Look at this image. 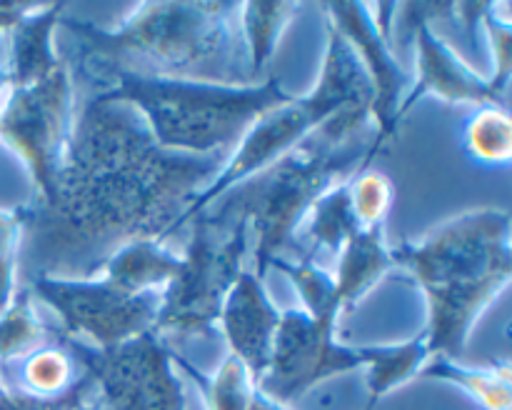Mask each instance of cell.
<instances>
[{"mask_svg": "<svg viewBox=\"0 0 512 410\" xmlns=\"http://www.w3.org/2000/svg\"><path fill=\"white\" fill-rule=\"evenodd\" d=\"M228 155L163 150L138 110L88 93L75 110L53 195L25 203L18 268L28 263L30 275L98 278L125 245H168L188 205Z\"/></svg>", "mask_w": 512, "mask_h": 410, "instance_id": "obj_1", "label": "cell"}, {"mask_svg": "<svg viewBox=\"0 0 512 410\" xmlns=\"http://www.w3.org/2000/svg\"><path fill=\"white\" fill-rule=\"evenodd\" d=\"M75 40L73 78L128 70L170 80L255 85L248 73L240 3H138L115 28L60 18Z\"/></svg>", "mask_w": 512, "mask_h": 410, "instance_id": "obj_2", "label": "cell"}, {"mask_svg": "<svg viewBox=\"0 0 512 410\" xmlns=\"http://www.w3.org/2000/svg\"><path fill=\"white\" fill-rule=\"evenodd\" d=\"M510 238L508 210L473 208L390 248L393 268L408 270L425 293L430 358H463L478 318L510 285Z\"/></svg>", "mask_w": 512, "mask_h": 410, "instance_id": "obj_3", "label": "cell"}, {"mask_svg": "<svg viewBox=\"0 0 512 410\" xmlns=\"http://www.w3.org/2000/svg\"><path fill=\"white\" fill-rule=\"evenodd\" d=\"M80 80L90 83L93 95L138 110L155 143L183 155L230 153L260 115L293 98L278 78L218 85L100 70L80 75Z\"/></svg>", "mask_w": 512, "mask_h": 410, "instance_id": "obj_4", "label": "cell"}, {"mask_svg": "<svg viewBox=\"0 0 512 410\" xmlns=\"http://www.w3.org/2000/svg\"><path fill=\"white\" fill-rule=\"evenodd\" d=\"M365 168H370V140L330 143L313 133L210 208L240 215L248 223L253 273L265 280L273 260L288 258V250H295L298 230L315 200Z\"/></svg>", "mask_w": 512, "mask_h": 410, "instance_id": "obj_5", "label": "cell"}, {"mask_svg": "<svg viewBox=\"0 0 512 410\" xmlns=\"http://www.w3.org/2000/svg\"><path fill=\"white\" fill-rule=\"evenodd\" d=\"M188 245L180 253V268L165 285L155 333L210 335L218 328L220 310L243 273L250 250V230L240 215L208 208L190 220Z\"/></svg>", "mask_w": 512, "mask_h": 410, "instance_id": "obj_6", "label": "cell"}, {"mask_svg": "<svg viewBox=\"0 0 512 410\" xmlns=\"http://www.w3.org/2000/svg\"><path fill=\"white\" fill-rule=\"evenodd\" d=\"M75 110V80L65 58L38 83L10 85L3 95L0 140L28 168L35 203L53 195L73 138Z\"/></svg>", "mask_w": 512, "mask_h": 410, "instance_id": "obj_7", "label": "cell"}, {"mask_svg": "<svg viewBox=\"0 0 512 410\" xmlns=\"http://www.w3.org/2000/svg\"><path fill=\"white\" fill-rule=\"evenodd\" d=\"M33 298L43 300L60 318V333L98 350H115L155 328L163 290L125 293L98 278H55L30 275L25 283Z\"/></svg>", "mask_w": 512, "mask_h": 410, "instance_id": "obj_8", "label": "cell"}, {"mask_svg": "<svg viewBox=\"0 0 512 410\" xmlns=\"http://www.w3.org/2000/svg\"><path fill=\"white\" fill-rule=\"evenodd\" d=\"M55 340L95 383L103 410H185L173 348L155 330L115 350H98L55 330Z\"/></svg>", "mask_w": 512, "mask_h": 410, "instance_id": "obj_9", "label": "cell"}, {"mask_svg": "<svg viewBox=\"0 0 512 410\" xmlns=\"http://www.w3.org/2000/svg\"><path fill=\"white\" fill-rule=\"evenodd\" d=\"M358 368H363L360 350L340 343L338 320L285 310L280 313L273 355L258 390L275 403L290 405L323 380Z\"/></svg>", "mask_w": 512, "mask_h": 410, "instance_id": "obj_10", "label": "cell"}, {"mask_svg": "<svg viewBox=\"0 0 512 410\" xmlns=\"http://www.w3.org/2000/svg\"><path fill=\"white\" fill-rule=\"evenodd\" d=\"M325 20L348 40L358 55L373 88L375 135L370 140V163L375 155L398 138V110L410 90V75L393 55V40L375 28L370 3H323Z\"/></svg>", "mask_w": 512, "mask_h": 410, "instance_id": "obj_11", "label": "cell"}, {"mask_svg": "<svg viewBox=\"0 0 512 410\" xmlns=\"http://www.w3.org/2000/svg\"><path fill=\"white\" fill-rule=\"evenodd\" d=\"M400 13H408L410 18H400L408 30H413L415 43V85H410L403 105L398 110V120L403 123L405 115L413 105H418L425 95H435L443 103L450 105H500L508 108V100L495 93L490 80L473 70V65L453 48L445 38H440L438 30L420 18L418 3L398 5Z\"/></svg>", "mask_w": 512, "mask_h": 410, "instance_id": "obj_12", "label": "cell"}, {"mask_svg": "<svg viewBox=\"0 0 512 410\" xmlns=\"http://www.w3.org/2000/svg\"><path fill=\"white\" fill-rule=\"evenodd\" d=\"M278 325L280 310L270 303L263 278L253 270H243L225 298L218 328L228 343V353L245 365L255 385L270 365Z\"/></svg>", "mask_w": 512, "mask_h": 410, "instance_id": "obj_13", "label": "cell"}, {"mask_svg": "<svg viewBox=\"0 0 512 410\" xmlns=\"http://www.w3.org/2000/svg\"><path fill=\"white\" fill-rule=\"evenodd\" d=\"M68 10L65 3L35 5L5 38H8V68L10 85H30L43 80L63 55L55 48V28Z\"/></svg>", "mask_w": 512, "mask_h": 410, "instance_id": "obj_14", "label": "cell"}, {"mask_svg": "<svg viewBox=\"0 0 512 410\" xmlns=\"http://www.w3.org/2000/svg\"><path fill=\"white\" fill-rule=\"evenodd\" d=\"M393 268L390 258V243L385 238V225L360 228L350 235L338 255V270H335V293H338L340 308H355L360 298Z\"/></svg>", "mask_w": 512, "mask_h": 410, "instance_id": "obj_15", "label": "cell"}, {"mask_svg": "<svg viewBox=\"0 0 512 410\" xmlns=\"http://www.w3.org/2000/svg\"><path fill=\"white\" fill-rule=\"evenodd\" d=\"M350 178L340 180L338 185H333L328 193L315 200L303 228L298 230V238H295V253H298L295 260H313V255L320 250L338 258L350 235L358 233L360 225L353 213Z\"/></svg>", "mask_w": 512, "mask_h": 410, "instance_id": "obj_16", "label": "cell"}, {"mask_svg": "<svg viewBox=\"0 0 512 410\" xmlns=\"http://www.w3.org/2000/svg\"><path fill=\"white\" fill-rule=\"evenodd\" d=\"M178 268L180 255L173 253L168 245L138 240L110 255L100 275L125 293L138 295L148 290H165Z\"/></svg>", "mask_w": 512, "mask_h": 410, "instance_id": "obj_17", "label": "cell"}, {"mask_svg": "<svg viewBox=\"0 0 512 410\" xmlns=\"http://www.w3.org/2000/svg\"><path fill=\"white\" fill-rule=\"evenodd\" d=\"M300 10H303L300 3H273V0L240 3V35H243L248 73L253 83L265 80V68H268L283 33L293 25Z\"/></svg>", "mask_w": 512, "mask_h": 410, "instance_id": "obj_18", "label": "cell"}, {"mask_svg": "<svg viewBox=\"0 0 512 410\" xmlns=\"http://www.w3.org/2000/svg\"><path fill=\"white\" fill-rule=\"evenodd\" d=\"M358 350L360 358H363V368H368V400L375 405L390 390L418 378L423 365L430 360L428 340H425L423 330L405 343L363 345Z\"/></svg>", "mask_w": 512, "mask_h": 410, "instance_id": "obj_19", "label": "cell"}, {"mask_svg": "<svg viewBox=\"0 0 512 410\" xmlns=\"http://www.w3.org/2000/svg\"><path fill=\"white\" fill-rule=\"evenodd\" d=\"M418 378L443 380V383L458 385L485 410H510L512 405V373L508 363L488 365V368H470L460 360L433 355Z\"/></svg>", "mask_w": 512, "mask_h": 410, "instance_id": "obj_20", "label": "cell"}, {"mask_svg": "<svg viewBox=\"0 0 512 410\" xmlns=\"http://www.w3.org/2000/svg\"><path fill=\"white\" fill-rule=\"evenodd\" d=\"M53 338L55 330L40 320L30 288L20 283L8 308L0 313V363L23 360L25 355L50 345Z\"/></svg>", "mask_w": 512, "mask_h": 410, "instance_id": "obj_21", "label": "cell"}, {"mask_svg": "<svg viewBox=\"0 0 512 410\" xmlns=\"http://www.w3.org/2000/svg\"><path fill=\"white\" fill-rule=\"evenodd\" d=\"M463 150L470 160L490 168H508L512 160V120L508 108H475L463 128Z\"/></svg>", "mask_w": 512, "mask_h": 410, "instance_id": "obj_22", "label": "cell"}, {"mask_svg": "<svg viewBox=\"0 0 512 410\" xmlns=\"http://www.w3.org/2000/svg\"><path fill=\"white\" fill-rule=\"evenodd\" d=\"M173 365H178L180 370L190 375L195 380V385L203 393L205 405L208 410H248L250 400H253L255 388L250 373L245 370V365L240 363L235 355H225L223 363L218 365L213 375L200 373L198 368L188 363L185 358H180L178 353H173Z\"/></svg>", "mask_w": 512, "mask_h": 410, "instance_id": "obj_23", "label": "cell"}, {"mask_svg": "<svg viewBox=\"0 0 512 410\" xmlns=\"http://www.w3.org/2000/svg\"><path fill=\"white\" fill-rule=\"evenodd\" d=\"M78 378H75L73 355L60 343H50L20 360L18 390L33 398H60L73 388Z\"/></svg>", "mask_w": 512, "mask_h": 410, "instance_id": "obj_24", "label": "cell"}, {"mask_svg": "<svg viewBox=\"0 0 512 410\" xmlns=\"http://www.w3.org/2000/svg\"><path fill=\"white\" fill-rule=\"evenodd\" d=\"M270 268L280 270L293 280L298 288L300 300H303V310L313 318L338 320L343 315L340 308L338 293H335V280L328 270L318 268L313 260H293V258H278L273 260Z\"/></svg>", "mask_w": 512, "mask_h": 410, "instance_id": "obj_25", "label": "cell"}, {"mask_svg": "<svg viewBox=\"0 0 512 410\" xmlns=\"http://www.w3.org/2000/svg\"><path fill=\"white\" fill-rule=\"evenodd\" d=\"M488 38L490 58H493V73L488 75L495 93L508 100L510 75H512V5L508 0L485 5L480 23Z\"/></svg>", "mask_w": 512, "mask_h": 410, "instance_id": "obj_26", "label": "cell"}, {"mask_svg": "<svg viewBox=\"0 0 512 410\" xmlns=\"http://www.w3.org/2000/svg\"><path fill=\"white\" fill-rule=\"evenodd\" d=\"M350 198L360 228L388 225L390 205H393V183L388 175L373 168L358 170L350 178Z\"/></svg>", "mask_w": 512, "mask_h": 410, "instance_id": "obj_27", "label": "cell"}, {"mask_svg": "<svg viewBox=\"0 0 512 410\" xmlns=\"http://www.w3.org/2000/svg\"><path fill=\"white\" fill-rule=\"evenodd\" d=\"M95 395H98L95 383L85 373H80L73 388L60 398H33V395L8 388L0 378V410H78L85 403H90Z\"/></svg>", "mask_w": 512, "mask_h": 410, "instance_id": "obj_28", "label": "cell"}, {"mask_svg": "<svg viewBox=\"0 0 512 410\" xmlns=\"http://www.w3.org/2000/svg\"><path fill=\"white\" fill-rule=\"evenodd\" d=\"M25 225V203L13 208H0V260L13 258L20 250Z\"/></svg>", "mask_w": 512, "mask_h": 410, "instance_id": "obj_29", "label": "cell"}, {"mask_svg": "<svg viewBox=\"0 0 512 410\" xmlns=\"http://www.w3.org/2000/svg\"><path fill=\"white\" fill-rule=\"evenodd\" d=\"M33 8L35 5L30 3H0V38H5Z\"/></svg>", "mask_w": 512, "mask_h": 410, "instance_id": "obj_30", "label": "cell"}, {"mask_svg": "<svg viewBox=\"0 0 512 410\" xmlns=\"http://www.w3.org/2000/svg\"><path fill=\"white\" fill-rule=\"evenodd\" d=\"M248 410H288V408L280 403H275V400H270L268 395H263L258 388H255V395H253V400H250Z\"/></svg>", "mask_w": 512, "mask_h": 410, "instance_id": "obj_31", "label": "cell"}, {"mask_svg": "<svg viewBox=\"0 0 512 410\" xmlns=\"http://www.w3.org/2000/svg\"><path fill=\"white\" fill-rule=\"evenodd\" d=\"M78 410H103V405H100V398H98V395H95V398L90 400V403H85L83 408H78Z\"/></svg>", "mask_w": 512, "mask_h": 410, "instance_id": "obj_32", "label": "cell"}, {"mask_svg": "<svg viewBox=\"0 0 512 410\" xmlns=\"http://www.w3.org/2000/svg\"><path fill=\"white\" fill-rule=\"evenodd\" d=\"M363 410H375V403H370V400H368V403H365V408Z\"/></svg>", "mask_w": 512, "mask_h": 410, "instance_id": "obj_33", "label": "cell"}, {"mask_svg": "<svg viewBox=\"0 0 512 410\" xmlns=\"http://www.w3.org/2000/svg\"><path fill=\"white\" fill-rule=\"evenodd\" d=\"M3 310H5V308H3V305H0V313H3Z\"/></svg>", "mask_w": 512, "mask_h": 410, "instance_id": "obj_34", "label": "cell"}, {"mask_svg": "<svg viewBox=\"0 0 512 410\" xmlns=\"http://www.w3.org/2000/svg\"><path fill=\"white\" fill-rule=\"evenodd\" d=\"M0 103H3V100H0Z\"/></svg>", "mask_w": 512, "mask_h": 410, "instance_id": "obj_35", "label": "cell"}]
</instances>
